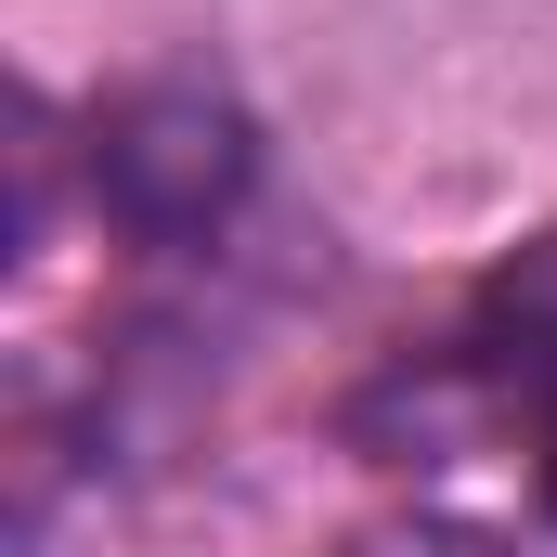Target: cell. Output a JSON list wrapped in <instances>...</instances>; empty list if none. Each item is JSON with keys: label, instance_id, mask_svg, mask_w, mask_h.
I'll return each instance as SVG.
<instances>
[{"label": "cell", "instance_id": "6da1fadb", "mask_svg": "<svg viewBox=\"0 0 557 557\" xmlns=\"http://www.w3.org/2000/svg\"><path fill=\"white\" fill-rule=\"evenodd\" d=\"M91 182H104V208L131 221L143 247H195V234H221L234 195L260 182V143H247V117H234L208 78H156V91H131V104L91 131Z\"/></svg>", "mask_w": 557, "mask_h": 557}]
</instances>
